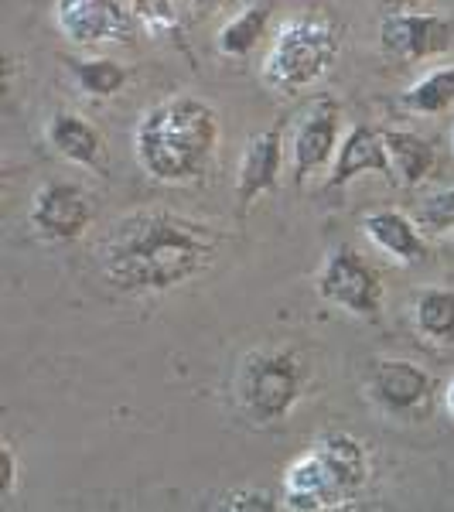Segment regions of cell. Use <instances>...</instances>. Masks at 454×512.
<instances>
[{"instance_id":"ffe728a7","label":"cell","mask_w":454,"mask_h":512,"mask_svg":"<svg viewBox=\"0 0 454 512\" xmlns=\"http://www.w3.org/2000/svg\"><path fill=\"white\" fill-rule=\"evenodd\" d=\"M69 76L86 89L89 96H117L123 86L130 82V72L123 69L117 59H65Z\"/></svg>"},{"instance_id":"d6986e66","label":"cell","mask_w":454,"mask_h":512,"mask_svg":"<svg viewBox=\"0 0 454 512\" xmlns=\"http://www.w3.org/2000/svg\"><path fill=\"white\" fill-rule=\"evenodd\" d=\"M400 106L410 113H420V117H437V113L454 106V65L427 72L424 79L414 82V86L400 96Z\"/></svg>"},{"instance_id":"ba28073f","label":"cell","mask_w":454,"mask_h":512,"mask_svg":"<svg viewBox=\"0 0 454 512\" xmlns=\"http://www.w3.org/2000/svg\"><path fill=\"white\" fill-rule=\"evenodd\" d=\"M134 11L120 0H55V24L76 45H99V41L134 38Z\"/></svg>"},{"instance_id":"5b68a950","label":"cell","mask_w":454,"mask_h":512,"mask_svg":"<svg viewBox=\"0 0 454 512\" xmlns=\"http://www.w3.org/2000/svg\"><path fill=\"white\" fill-rule=\"evenodd\" d=\"M304 396V362L294 352H253L239 369V403L253 420L277 424Z\"/></svg>"},{"instance_id":"2e32d148","label":"cell","mask_w":454,"mask_h":512,"mask_svg":"<svg viewBox=\"0 0 454 512\" xmlns=\"http://www.w3.org/2000/svg\"><path fill=\"white\" fill-rule=\"evenodd\" d=\"M383 144H386V151H390V161H393V171H396V181H400V185L414 188L434 171L437 154H434L431 140H424L420 134H414V130L386 127Z\"/></svg>"},{"instance_id":"9c48e42d","label":"cell","mask_w":454,"mask_h":512,"mask_svg":"<svg viewBox=\"0 0 454 512\" xmlns=\"http://www.w3.org/2000/svg\"><path fill=\"white\" fill-rule=\"evenodd\" d=\"M31 226L45 239L72 243L93 226V202L79 185L69 181H48L35 192L31 202Z\"/></svg>"},{"instance_id":"484cf974","label":"cell","mask_w":454,"mask_h":512,"mask_svg":"<svg viewBox=\"0 0 454 512\" xmlns=\"http://www.w3.org/2000/svg\"><path fill=\"white\" fill-rule=\"evenodd\" d=\"M444 407H448V414L454 417V379L448 383V390H444Z\"/></svg>"},{"instance_id":"44dd1931","label":"cell","mask_w":454,"mask_h":512,"mask_svg":"<svg viewBox=\"0 0 454 512\" xmlns=\"http://www.w3.org/2000/svg\"><path fill=\"white\" fill-rule=\"evenodd\" d=\"M137 24H144L151 35H178V11L171 0H127Z\"/></svg>"},{"instance_id":"52a82bcc","label":"cell","mask_w":454,"mask_h":512,"mask_svg":"<svg viewBox=\"0 0 454 512\" xmlns=\"http://www.w3.org/2000/svg\"><path fill=\"white\" fill-rule=\"evenodd\" d=\"M379 45L400 62H424L454 52V18L427 11H390L379 24Z\"/></svg>"},{"instance_id":"4fadbf2b","label":"cell","mask_w":454,"mask_h":512,"mask_svg":"<svg viewBox=\"0 0 454 512\" xmlns=\"http://www.w3.org/2000/svg\"><path fill=\"white\" fill-rule=\"evenodd\" d=\"M280 164H284V134L280 127L274 130H260L257 137L246 144L243 161H239V175H236V202L253 205L260 195H270L277 188Z\"/></svg>"},{"instance_id":"6da1fadb","label":"cell","mask_w":454,"mask_h":512,"mask_svg":"<svg viewBox=\"0 0 454 512\" xmlns=\"http://www.w3.org/2000/svg\"><path fill=\"white\" fill-rule=\"evenodd\" d=\"M222 239L202 222L161 212L123 219L106 243V277L120 291H171L216 263Z\"/></svg>"},{"instance_id":"8fae6325","label":"cell","mask_w":454,"mask_h":512,"mask_svg":"<svg viewBox=\"0 0 454 512\" xmlns=\"http://www.w3.org/2000/svg\"><path fill=\"white\" fill-rule=\"evenodd\" d=\"M338 123H342V106L335 99H318L304 113L301 127L294 134V178L297 185L328 168L338 154Z\"/></svg>"},{"instance_id":"7c38bea8","label":"cell","mask_w":454,"mask_h":512,"mask_svg":"<svg viewBox=\"0 0 454 512\" xmlns=\"http://www.w3.org/2000/svg\"><path fill=\"white\" fill-rule=\"evenodd\" d=\"M359 175H383L386 181H396L390 151H386V144H383V130L369 127V123L349 130V137L338 144L328 188H345Z\"/></svg>"},{"instance_id":"e0dca14e","label":"cell","mask_w":454,"mask_h":512,"mask_svg":"<svg viewBox=\"0 0 454 512\" xmlns=\"http://www.w3.org/2000/svg\"><path fill=\"white\" fill-rule=\"evenodd\" d=\"M270 18H274V0H253L246 4L236 18L226 21V28L219 31V52L229 55V59H243L253 48L260 45V38L267 35Z\"/></svg>"},{"instance_id":"603a6c76","label":"cell","mask_w":454,"mask_h":512,"mask_svg":"<svg viewBox=\"0 0 454 512\" xmlns=\"http://www.w3.org/2000/svg\"><path fill=\"white\" fill-rule=\"evenodd\" d=\"M280 502L284 499H274V492H263V489H229L212 506L229 512H274L280 509Z\"/></svg>"},{"instance_id":"277c9868","label":"cell","mask_w":454,"mask_h":512,"mask_svg":"<svg viewBox=\"0 0 454 512\" xmlns=\"http://www.w3.org/2000/svg\"><path fill=\"white\" fill-rule=\"evenodd\" d=\"M342 52V31L332 18H291L280 24L267 59H263V82L277 93H301L318 82L335 65Z\"/></svg>"},{"instance_id":"9a60e30c","label":"cell","mask_w":454,"mask_h":512,"mask_svg":"<svg viewBox=\"0 0 454 512\" xmlns=\"http://www.w3.org/2000/svg\"><path fill=\"white\" fill-rule=\"evenodd\" d=\"M48 144L62 154L65 161L82 164V168H103V137L89 120L79 113H55L45 127Z\"/></svg>"},{"instance_id":"3957f363","label":"cell","mask_w":454,"mask_h":512,"mask_svg":"<svg viewBox=\"0 0 454 512\" xmlns=\"http://www.w3.org/2000/svg\"><path fill=\"white\" fill-rule=\"evenodd\" d=\"M369 482V458L362 441L332 431L284 472V509L325 512L349 506Z\"/></svg>"},{"instance_id":"7a4b0ae2","label":"cell","mask_w":454,"mask_h":512,"mask_svg":"<svg viewBox=\"0 0 454 512\" xmlns=\"http://www.w3.org/2000/svg\"><path fill=\"white\" fill-rule=\"evenodd\" d=\"M219 144V113L195 96H175L151 106L134 134L144 171L158 181H188L202 175Z\"/></svg>"},{"instance_id":"7402d4cb","label":"cell","mask_w":454,"mask_h":512,"mask_svg":"<svg viewBox=\"0 0 454 512\" xmlns=\"http://www.w3.org/2000/svg\"><path fill=\"white\" fill-rule=\"evenodd\" d=\"M417 222H420V229H431V233H451L454 229V188L424 198L417 209Z\"/></svg>"},{"instance_id":"5bb4252c","label":"cell","mask_w":454,"mask_h":512,"mask_svg":"<svg viewBox=\"0 0 454 512\" xmlns=\"http://www.w3.org/2000/svg\"><path fill=\"white\" fill-rule=\"evenodd\" d=\"M417 226L420 222H414L396 209H379L362 219V229H366V236L373 239V246H379V250L390 253L393 260H400V263H424L427 260V243Z\"/></svg>"},{"instance_id":"ac0fdd59","label":"cell","mask_w":454,"mask_h":512,"mask_svg":"<svg viewBox=\"0 0 454 512\" xmlns=\"http://www.w3.org/2000/svg\"><path fill=\"white\" fill-rule=\"evenodd\" d=\"M414 325L431 342H454V291L431 287L414 301Z\"/></svg>"},{"instance_id":"cb8c5ba5","label":"cell","mask_w":454,"mask_h":512,"mask_svg":"<svg viewBox=\"0 0 454 512\" xmlns=\"http://www.w3.org/2000/svg\"><path fill=\"white\" fill-rule=\"evenodd\" d=\"M18 478H21V465H18V451H14L11 441L0 444V499L11 502L14 492H18Z\"/></svg>"},{"instance_id":"d4e9b609","label":"cell","mask_w":454,"mask_h":512,"mask_svg":"<svg viewBox=\"0 0 454 512\" xmlns=\"http://www.w3.org/2000/svg\"><path fill=\"white\" fill-rule=\"evenodd\" d=\"M188 7H198V11H209V7H222L229 4V0H185Z\"/></svg>"},{"instance_id":"30bf717a","label":"cell","mask_w":454,"mask_h":512,"mask_svg":"<svg viewBox=\"0 0 454 512\" xmlns=\"http://www.w3.org/2000/svg\"><path fill=\"white\" fill-rule=\"evenodd\" d=\"M434 379L407 359H383L369 373V396L396 417H417L431 403Z\"/></svg>"},{"instance_id":"8992f818","label":"cell","mask_w":454,"mask_h":512,"mask_svg":"<svg viewBox=\"0 0 454 512\" xmlns=\"http://www.w3.org/2000/svg\"><path fill=\"white\" fill-rule=\"evenodd\" d=\"M318 297L342 308L345 315L376 318L379 308H383V284H379L376 270L352 246L342 243L328 253L325 267H321Z\"/></svg>"}]
</instances>
